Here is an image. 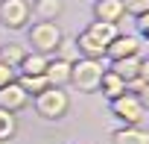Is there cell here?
Here are the masks:
<instances>
[{"label":"cell","mask_w":149,"mask_h":144,"mask_svg":"<svg viewBox=\"0 0 149 144\" xmlns=\"http://www.w3.org/2000/svg\"><path fill=\"white\" fill-rule=\"evenodd\" d=\"M102 71H105L102 59H85V56H79L76 62L70 65V85L76 91H82V94H94L100 88Z\"/></svg>","instance_id":"cell-1"},{"label":"cell","mask_w":149,"mask_h":144,"mask_svg":"<svg viewBox=\"0 0 149 144\" xmlns=\"http://www.w3.org/2000/svg\"><path fill=\"white\" fill-rule=\"evenodd\" d=\"M32 106H35L38 118H44V121H61V118L70 112V94H67L64 88L47 85L41 94L32 97Z\"/></svg>","instance_id":"cell-2"},{"label":"cell","mask_w":149,"mask_h":144,"mask_svg":"<svg viewBox=\"0 0 149 144\" xmlns=\"http://www.w3.org/2000/svg\"><path fill=\"white\" fill-rule=\"evenodd\" d=\"M64 38V32L58 30L56 21H35L26 27V44L35 50V53H44V56H53L58 41Z\"/></svg>","instance_id":"cell-3"},{"label":"cell","mask_w":149,"mask_h":144,"mask_svg":"<svg viewBox=\"0 0 149 144\" xmlns=\"http://www.w3.org/2000/svg\"><path fill=\"white\" fill-rule=\"evenodd\" d=\"M108 103H111V115H114L117 121H123V124L143 126V124L149 121V112L143 109L140 97L132 94V91H123L120 97H114V100H108Z\"/></svg>","instance_id":"cell-4"},{"label":"cell","mask_w":149,"mask_h":144,"mask_svg":"<svg viewBox=\"0 0 149 144\" xmlns=\"http://www.w3.org/2000/svg\"><path fill=\"white\" fill-rule=\"evenodd\" d=\"M29 3L26 0H0V24L6 30L18 32V30H26L29 27Z\"/></svg>","instance_id":"cell-5"},{"label":"cell","mask_w":149,"mask_h":144,"mask_svg":"<svg viewBox=\"0 0 149 144\" xmlns=\"http://www.w3.org/2000/svg\"><path fill=\"white\" fill-rule=\"evenodd\" d=\"M29 106V94L18 85V77L12 80V83H6V85H0V109H6V112H24Z\"/></svg>","instance_id":"cell-6"},{"label":"cell","mask_w":149,"mask_h":144,"mask_svg":"<svg viewBox=\"0 0 149 144\" xmlns=\"http://www.w3.org/2000/svg\"><path fill=\"white\" fill-rule=\"evenodd\" d=\"M140 38L132 35V32H117V38L105 47V56L108 59H126V56H140Z\"/></svg>","instance_id":"cell-7"},{"label":"cell","mask_w":149,"mask_h":144,"mask_svg":"<svg viewBox=\"0 0 149 144\" xmlns=\"http://www.w3.org/2000/svg\"><path fill=\"white\" fill-rule=\"evenodd\" d=\"M70 65H73V62H67V59L50 56L47 71H44L47 83H50V85H56V88H67V85H70Z\"/></svg>","instance_id":"cell-8"},{"label":"cell","mask_w":149,"mask_h":144,"mask_svg":"<svg viewBox=\"0 0 149 144\" xmlns=\"http://www.w3.org/2000/svg\"><path fill=\"white\" fill-rule=\"evenodd\" d=\"M91 12H94V21H111V24H120V21L126 18V9H123L120 0H94Z\"/></svg>","instance_id":"cell-9"},{"label":"cell","mask_w":149,"mask_h":144,"mask_svg":"<svg viewBox=\"0 0 149 144\" xmlns=\"http://www.w3.org/2000/svg\"><path fill=\"white\" fill-rule=\"evenodd\" d=\"M111 144H149V129L123 124V126H117L111 132Z\"/></svg>","instance_id":"cell-10"},{"label":"cell","mask_w":149,"mask_h":144,"mask_svg":"<svg viewBox=\"0 0 149 144\" xmlns=\"http://www.w3.org/2000/svg\"><path fill=\"white\" fill-rule=\"evenodd\" d=\"M73 41H76L79 56H85V59H102V56H105V44H102L100 38H94L88 30H82Z\"/></svg>","instance_id":"cell-11"},{"label":"cell","mask_w":149,"mask_h":144,"mask_svg":"<svg viewBox=\"0 0 149 144\" xmlns=\"http://www.w3.org/2000/svg\"><path fill=\"white\" fill-rule=\"evenodd\" d=\"M47 62H50V56L35 53V50H26L24 59H21V65H18V74H24V77H38V74L47 71Z\"/></svg>","instance_id":"cell-12"},{"label":"cell","mask_w":149,"mask_h":144,"mask_svg":"<svg viewBox=\"0 0 149 144\" xmlns=\"http://www.w3.org/2000/svg\"><path fill=\"white\" fill-rule=\"evenodd\" d=\"M108 71H114V74H117V77H120L123 83H129V80L140 77V56H126V59H111Z\"/></svg>","instance_id":"cell-13"},{"label":"cell","mask_w":149,"mask_h":144,"mask_svg":"<svg viewBox=\"0 0 149 144\" xmlns=\"http://www.w3.org/2000/svg\"><path fill=\"white\" fill-rule=\"evenodd\" d=\"M97 91H102V97H105V100H114V97H120V94L126 91V83H123V80L114 74V71H108V68H105Z\"/></svg>","instance_id":"cell-14"},{"label":"cell","mask_w":149,"mask_h":144,"mask_svg":"<svg viewBox=\"0 0 149 144\" xmlns=\"http://www.w3.org/2000/svg\"><path fill=\"white\" fill-rule=\"evenodd\" d=\"M29 9H32V15H35L38 21H56V18L61 15L64 3H61V0H35Z\"/></svg>","instance_id":"cell-15"},{"label":"cell","mask_w":149,"mask_h":144,"mask_svg":"<svg viewBox=\"0 0 149 144\" xmlns=\"http://www.w3.org/2000/svg\"><path fill=\"white\" fill-rule=\"evenodd\" d=\"M88 32L94 35V38H100L105 47L117 38V32H120V27L117 24H111V21H91V27H88Z\"/></svg>","instance_id":"cell-16"},{"label":"cell","mask_w":149,"mask_h":144,"mask_svg":"<svg viewBox=\"0 0 149 144\" xmlns=\"http://www.w3.org/2000/svg\"><path fill=\"white\" fill-rule=\"evenodd\" d=\"M18 135V115L0 109V141H12Z\"/></svg>","instance_id":"cell-17"},{"label":"cell","mask_w":149,"mask_h":144,"mask_svg":"<svg viewBox=\"0 0 149 144\" xmlns=\"http://www.w3.org/2000/svg\"><path fill=\"white\" fill-rule=\"evenodd\" d=\"M18 85H21V88L29 94V100H32V97H35V94H41L50 83H47V77H44V74H38V77H24V74H18Z\"/></svg>","instance_id":"cell-18"},{"label":"cell","mask_w":149,"mask_h":144,"mask_svg":"<svg viewBox=\"0 0 149 144\" xmlns=\"http://www.w3.org/2000/svg\"><path fill=\"white\" fill-rule=\"evenodd\" d=\"M24 47L21 44H6V47H0V62H6L9 68H15L18 71V65H21V59H24Z\"/></svg>","instance_id":"cell-19"},{"label":"cell","mask_w":149,"mask_h":144,"mask_svg":"<svg viewBox=\"0 0 149 144\" xmlns=\"http://www.w3.org/2000/svg\"><path fill=\"white\" fill-rule=\"evenodd\" d=\"M53 56H58V59H67V62H76V59H79V50H76V41H73V38H61Z\"/></svg>","instance_id":"cell-20"},{"label":"cell","mask_w":149,"mask_h":144,"mask_svg":"<svg viewBox=\"0 0 149 144\" xmlns=\"http://www.w3.org/2000/svg\"><path fill=\"white\" fill-rule=\"evenodd\" d=\"M120 3H123L126 15H132V18H137V15L149 12V0H120Z\"/></svg>","instance_id":"cell-21"},{"label":"cell","mask_w":149,"mask_h":144,"mask_svg":"<svg viewBox=\"0 0 149 144\" xmlns=\"http://www.w3.org/2000/svg\"><path fill=\"white\" fill-rule=\"evenodd\" d=\"M137 38L140 41H149V12L137 15Z\"/></svg>","instance_id":"cell-22"},{"label":"cell","mask_w":149,"mask_h":144,"mask_svg":"<svg viewBox=\"0 0 149 144\" xmlns=\"http://www.w3.org/2000/svg\"><path fill=\"white\" fill-rule=\"evenodd\" d=\"M15 77H18V71H15V68H9L6 62H0V85H6V83H12Z\"/></svg>","instance_id":"cell-23"},{"label":"cell","mask_w":149,"mask_h":144,"mask_svg":"<svg viewBox=\"0 0 149 144\" xmlns=\"http://www.w3.org/2000/svg\"><path fill=\"white\" fill-rule=\"evenodd\" d=\"M137 97H140V103H143V109L149 112V83H146V85H143V88L137 91Z\"/></svg>","instance_id":"cell-24"},{"label":"cell","mask_w":149,"mask_h":144,"mask_svg":"<svg viewBox=\"0 0 149 144\" xmlns=\"http://www.w3.org/2000/svg\"><path fill=\"white\" fill-rule=\"evenodd\" d=\"M140 80H143V83H149V56H146V59H140Z\"/></svg>","instance_id":"cell-25"},{"label":"cell","mask_w":149,"mask_h":144,"mask_svg":"<svg viewBox=\"0 0 149 144\" xmlns=\"http://www.w3.org/2000/svg\"><path fill=\"white\" fill-rule=\"evenodd\" d=\"M0 144H6V141H0Z\"/></svg>","instance_id":"cell-26"}]
</instances>
